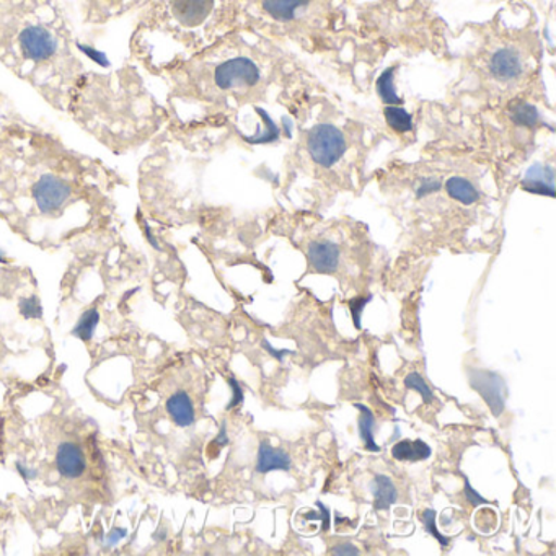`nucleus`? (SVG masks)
<instances>
[{"instance_id":"obj_1","label":"nucleus","mask_w":556,"mask_h":556,"mask_svg":"<svg viewBox=\"0 0 556 556\" xmlns=\"http://www.w3.org/2000/svg\"><path fill=\"white\" fill-rule=\"evenodd\" d=\"M122 178L71 148L56 131L8 109L0 118V206L24 227L56 226L80 211L96 217Z\"/></svg>"},{"instance_id":"obj_2","label":"nucleus","mask_w":556,"mask_h":556,"mask_svg":"<svg viewBox=\"0 0 556 556\" xmlns=\"http://www.w3.org/2000/svg\"><path fill=\"white\" fill-rule=\"evenodd\" d=\"M285 47L250 31H230L190 60L162 73L168 125L216 129L252 100H265L269 87L295 73Z\"/></svg>"},{"instance_id":"obj_3","label":"nucleus","mask_w":556,"mask_h":556,"mask_svg":"<svg viewBox=\"0 0 556 556\" xmlns=\"http://www.w3.org/2000/svg\"><path fill=\"white\" fill-rule=\"evenodd\" d=\"M0 64L66 113L87 71L70 0H0Z\"/></svg>"},{"instance_id":"obj_4","label":"nucleus","mask_w":556,"mask_h":556,"mask_svg":"<svg viewBox=\"0 0 556 556\" xmlns=\"http://www.w3.org/2000/svg\"><path fill=\"white\" fill-rule=\"evenodd\" d=\"M67 115L113 155L148 148L168 125V112L131 60L112 71L87 70L74 87Z\"/></svg>"},{"instance_id":"obj_5","label":"nucleus","mask_w":556,"mask_h":556,"mask_svg":"<svg viewBox=\"0 0 556 556\" xmlns=\"http://www.w3.org/2000/svg\"><path fill=\"white\" fill-rule=\"evenodd\" d=\"M237 28V0H146L129 37V56L159 77Z\"/></svg>"},{"instance_id":"obj_6","label":"nucleus","mask_w":556,"mask_h":556,"mask_svg":"<svg viewBox=\"0 0 556 556\" xmlns=\"http://www.w3.org/2000/svg\"><path fill=\"white\" fill-rule=\"evenodd\" d=\"M237 28L314 56L340 53L354 34L350 0H237Z\"/></svg>"},{"instance_id":"obj_7","label":"nucleus","mask_w":556,"mask_h":556,"mask_svg":"<svg viewBox=\"0 0 556 556\" xmlns=\"http://www.w3.org/2000/svg\"><path fill=\"white\" fill-rule=\"evenodd\" d=\"M540 60L542 43L529 9L522 22L507 21V9H503L493 21L478 27L470 63L486 86L501 92L527 87L540 73Z\"/></svg>"},{"instance_id":"obj_8","label":"nucleus","mask_w":556,"mask_h":556,"mask_svg":"<svg viewBox=\"0 0 556 556\" xmlns=\"http://www.w3.org/2000/svg\"><path fill=\"white\" fill-rule=\"evenodd\" d=\"M305 149H307L308 159L315 165L331 168L346 155V136L338 126L321 123L308 131Z\"/></svg>"},{"instance_id":"obj_9","label":"nucleus","mask_w":556,"mask_h":556,"mask_svg":"<svg viewBox=\"0 0 556 556\" xmlns=\"http://www.w3.org/2000/svg\"><path fill=\"white\" fill-rule=\"evenodd\" d=\"M146 0H77L80 17L90 27H103L132 12L141 11Z\"/></svg>"},{"instance_id":"obj_10","label":"nucleus","mask_w":556,"mask_h":556,"mask_svg":"<svg viewBox=\"0 0 556 556\" xmlns=\"http://www.w3.org/2000/svg\"><path fill=\"white\" fill-rule=\"evenodd\" d=\"M467 374L471 389L484 400L494 418H500L506 408V380L493 370L468 369Z\"/></svg>"},{"instance_id":"obj_11","label":"nucleus","mask_w":556,"mask_h":556,"mask_svg":"<svg viewBox=\"0 0 556 556\" xmlns=\"http://www.w3.org/2000/svg\"><path fill=\"white\" fill-rule=\"evenodd\" d=\"M307 260L317 275H334L341 265V249L333 240H312L307 245Z\"/></svg>"},{"instance_id":"obj_12","label":"nucleus","mask_w":556,"mask_h":556,"mask_svg":"<svg viewBox=\"0 0 556 556\" xmlns=\"http://www.w3.org/2000/svg\"><path fill=\"white\" fill-rule=\"evenodd\" d=\"M58 470L63 477L79 478L86 471V457L83 448L73 442H64L56 452Z\"/></svg>"},{"instance_id":"obj_13","label":"nucleus","mask_w":556,"mask_h":556,"mask_svg":"<svg viewBox=\"0 0 556 556\" xmlns=\"http://www.w3.org/2000/svg\"><path fill=\"white\" fill-rule=\"evenodd\" d=\"M292 467V458L282 448L273 447L269 442H260L258 457H256V471L265 475L269 471H289Z\"/></svg>"},{"instance_id":"obj_14","label":"nucleus","mask_w":556,"mask_h":556,"mask_svg":"<svg viewBox=\"0 0 556 556\" xmlns=\"http://www.w3.org/2000/svg\"><path fill=\"white\" fill-rule=\"evenodd\" d=\"M445 191H447L451 200L464 204V206H473L480 201V191L475 187L473 181L468 180L467 177L462 175H452L445 180Z\"/></svg>"},{"instance_id":"obj_15","label":"nucleus","mask_w":556,"mask_h":556,"mask_svg":"<svg viewBox=\"0 0 556 556\" xmlns=\"http://www.w3.org/2000/svg\"><path fill=\"white\" fill-rule=\"evenodd\" d=\"M370 491L374 494V510L380 513V510H389L393 504L399 501V490H396L395 483L392 478L387 475L377 473L372 480V486Z\"/></svg>"},{"instance_id":"obj_16","label":"nucleus","mask_w":556,"mask_h":556,"mask_svg":"<svg viewBox=\"0 0 556 556\" xmlns=\"http://www.w3.org/2000/svg\"><path fill=\"white\" fill-rule=\"evenodd\" d=\"M167 412L175 425L180 428H190L194 425V406L187 392H177L167 400Z\"/></svg>"},{"instance_id":"obj_17","label":"nucleus","mask_w":556,"mask_h":556,"mask_svg":"<svg viewBox=\"0 0 556 556\" xmlns=\"http://www.w3.org/2000/svg\"><path fill=\"white\" fill-rule=\"evenodd\" d=\"M432 455L431 445L426 444L422 439H403V441L396 442L392 447V457L400 462H422L428 460Z\"/></svg>"},{"instance_id":"obj_18","label":"nucleus","mask_w":556,"mask_h":556,"mask_svg":"<svg viewBox=\"0 0 556 556\" xmlns=\"http://www.w3.org/2000/svg\"><path fill=\"white\" fill-rule=\"evenodd\" d=\"M354 408L359 409V419H357V429H359V438L363 439L364 447L369 452H380L374 438V429H376V416L369 406L363 403H354Z\"/></svg>"},{"instance_id":"obj_19","label":"nucleus","mask_w":556,"mask_h":556,"mask_svg":"<svg viewBox=\"0 0 556 556\" xmlns=\"http://www.w3.org/2000/svg\"><path fill=\"white\" fill-rule=\"evenodd\" d=\"M100 324V312L97 307L87 308L83 315H80L79 321L74 327L73 334L79 340L90 341L92 340L93 333H96L97 327Z\"/></svg>"},{"instance_id":"obj_20","label":"nucleus","mask_w":556,"mask_h":556,"mask_svg":"<svg viewBox=\"0 0 556 556\" xmlns=\"http://www.w3.org/2000/svg\"><path fill=\"white\" fill-rule=\"evenodd\" d=\"M383 116H386L387 125L399 132V135H405L413 129V119L409 113L406 112L402 106L387 105L383 110Z\"/></svg>"},{"instance_id":"obj_21","label":"nucleus","mask_w":556,"mask_h":556,"mask_svg":"<svg viewBox=\"0 0 556 556\" xmlns=\"http://www.w3.org/2000/svg\"><path fill=\"white\" fill-rule=\"evenodd\" d=\"M435 519H438V510L435 509H425L421 514H419V522L422 523V529L428 535H431L432 539L438 540L441 548H447L448 543H451V539L448 536L442 535L439 532L438 523H435Z\"/></svg>"},{"instance_id":"obj_22","label":"nucleus","mask_w":556,"mask_h":556,"mask_svg":"<svg viewBox=\"0 0 556 556\" xmlns=\"http://www.w3.org/2000/svg\"><path fill=\"white\" fill-rule=\"evenodd\" d=\"M18 312H21L22 317L27 318V320H40L43 317V307H41L40 298L38 294H27L24 298L18 299Z\"/></svg>"},{"instance_id":"obj_23","label":"nucleus","mask_w":556,"mask_h":556,"mask_svg":"<svg viewBox=\"0 0 556 556\" xmlns=\"http://www.w3.org/2000/svg\"><path fill=\"white\" fill-rule=\"evenodd\" d=\"M406 389L413 390V392H418L419 395L422 396V402L425 405H431L434 402V392H432L431 387L426 383V380L422 379L421 374L418 372H409L408 376L403 380Z\"/></svg>"},{"instance_id":"obj_24","label":"nucleus","mask_w":556,"mask_h":556,"mask_svg":"<svg viewBox=\"0 0 556 556\" xmlns=\"http://www.w3.org/2000/svg\"><path fill=\"white\" fill-rule=\"evenodd\" d=\"M377 90H379L380 97L387 105L390 103H400L399 97L395 96V89H393V70L386 71L377 83Z\"/></svg>"},{"instance_id":"obj_25","label":"nucleus","mask_w":556,"mask_h":556,"mask_svg":"<svg viewBox=\"0 0 556 556\" xmlns=\"http://www.w3.org/2000/svg\"><path fill=\"white\" fill-rule=\"evenodd\" d=\"M370 301H372V295H367V298L351 299V301H348V305H350L351 317H353V324L356 330H361V328H363V325H361V315H363L364 307H366Z\"/></svg>"},{"instance_id":"obj_26","label":"nucleus","mask_w":556,"mask_h":556,"mask_svg":"<svg viewBox=\"0 0 556 556\" xmlns=\"http://www.w3.org/2000/svg\"><path fill=\"white\" fill-rule=\"evenodd\" d=\"M464 494L465 500L468 501L471 507L490 506V501L486 497L481 496L473 486H471L470 480L464 475Z\"/></svg>"},{"instance_id":"obj_27","label":"nucleus","mask_w":556,"mask_h":556,"mask_svg":"<svg viewBox=\"0 0 556 556\" xmlns=\"http://www.w3.org/2000/svg\"><path fill=\"white\" fill-rule=\"evenodd\" d=\"M315 506L318 507V510H320V514H304V519L307 520H321L324 522V526H321V532H328L330 530L331 526V513L330 509H328L327 506H325L321 501H315Z\"/></svg>"},{"instance_id":"obj_28","label":"nucleus","mask_w":556,"mask_h":556,"mask_svg":"<svg viewBox=\"0 0 556 556\" xmlns=\"http://www.w3.org/2000/svg\"><path fill=\"white\" fill-rule=\"evenodd\" d=\"M229 386L230 389H232L233 396L232 400H230L229 405L226 406L227 412H229V409L236 408V406H239L240 403H243V400H245V396H243L242 386L237 382L236 377H229Z\"/></svg>"},{"instance_id":"obj_29","label":"nucleus","mask_w":556,"mask_h":556,"mask_svg":"<svg viewBox=\"0 0 556 556\" xmlns=\"http://www.w3.org/2000/svg\"><path fill=\"white\" fill-rule=\"evenodd\" d=\"M331 553L337 556H357L361 555V549L357 548L356 545H353V543H338V545L333 546V549H331Z\"/></svg>"},{"instance_id":"obj_30","label":"nucleus","mask_w":556,"mask_h":556,"mask_svg":"<svg viewBox=\"0 0 556 556\" xmlns=\"http://www.w3.org/2000/svg\"><path fill=\"white\" fill-rule=\"evenodd\" d=\"M262 348L269 354V356L275 357L278 363H282L285 357L289 356V354H294V351L291 350H275L268 340H262Z\"/></svg>"},{"instance_id":"obj_31","label":"nucleus","mask_w":556,"mask_h":556,"mask_svg":"<svg viewBox=\"0 0 556 556\" xmlns=\"http://www.w3.org/2000/svg\"><path fill=\"white\" fill-rule=\"evenodd\" d=\"M229 435H227V425L226 422H223V426H220L219 434L216 435V439H214L213 444L217 445V447H226V445H229Z\"/></svg>"},{"instance_id":"obj_32","label":"nucleus","mask_w":556,"mask_h":556,"mask_svg":"<svg viewBox=\"0 0 556 556\" xmlns=\"http://www.w3.org/2000/svg\"><path fill=\"white\" fill-rule=\"evenodd\" d=\"M128 535V530L126 529H115L112 533L109 535V543L110 545H116V543L119 542V540L125 539V536Z\"/></svg>"},{"instance_id":"obj_33","label":"nucleus","mask_w":556,"mask_h":556,"mask_svg":"<svg viewBox=\"0 0 556 556\" xmlns=\"http://www.w3.org/2000/svg\"><path fill=\"white\" fill-rule=\"evenodd\" d=\"M17 468L18 473H21L22 477H24L25 481H30L34 480V478H37V471H31L30 468L25 467V465L22 464V462H17Z\"/></svg>"},{"instance_id":"obj_34","label":"nucleus","mask_w":556,"mask_h":556,"mask_svg":"<svg viewBox=\"0 0 556 556\" xmlns=\"http://www.w3.org/2000/svg\"><path fill=\"white\" fill-rule=\"evenodd\" d=\"M8 96L0 90V118H2V115H4L5 112H8Z\"/></svg>"}]
</instances>
